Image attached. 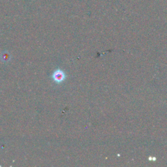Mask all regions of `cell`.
<instances>
[{"label": "cell", "instance_id": "obj_1", "mask_svg": "<svg viewBox=\"0 0 167 167\" xmlns=\"http://www.w3.org/2000/svg\"><path fill=\"white\" fill-rule=\"evenodd\" d=\"M53 78L57 82H61L65 79V75L61 71L57 70L54 73Z\"/></svg>", "mask_w": 167, "mask_h": 167}, {"label": "cell", "instance_id": "obj_2", "mask_svg": "<svg viewBox=\"0 0 167 167\" xmlns=\"http://www.w3.org/2000/svg\"><path fill=\"white\" fill-rule=\"evenodd\" d=\"M2 57H3L2 59L4 61H9L10 56L8 53H3V54H2Z\"/></svg>", "mask_w": 167, "mask_h": 167}]
</instances>
